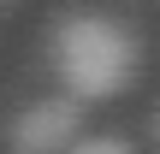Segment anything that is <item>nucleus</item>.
Here are the masks:
<instances>
[{
  "label": "nucleus",
  "mask_w": 160,
  "mask_h": 154,
  "mask_svg": "<svg viewBox=\"0 0 160 154\" xmlns=\"http://www.w3.org/2000/svg\"><path fill=\"white\" fill-rule=\"evenodd\" d=\"M53 77L77 101H107L137 77V36L101 12H71L53 24Z\"/></svg>",
  "instance_id": "nucleus-1"
},
{
  "label": "nucleus",
  "mask_w": 160,
  "mask_h": 154,
  "mask_svg": "<svg viewBox=\"0 0 160 154\" xmlns=\"http://www.w3.org/2000/svg\"><path fill=\"white\" fill-rule=\"evenodd\" d=\"M83 113H77V95H53V101H36L12 119V154H59L71 148Z\"/></svg>",
  "instance_id": "nucleus-2"
},
{
  "label": "nucleus",
  "mask_w": 160,
  "mask_h": 154,
  "mask_svg": "<svg viewBox=\"0 0 160 154\" xmlns=\"http://www.w3.org/2000/svg\"><path fill=\"white\" fill-rule=\"evenodd\" d=\"M71 154H137L131 142H119V137H89V142H77Z\"/></svg>",
  "instance_id": "nucleus-3"
},
{
  "label": "nucleus",
  "mask_w": 160,
  "mask_h": 154,
  "mask_svg": "<svg viewBox=\"0 0 160 154\" xmlns=\"http://www.w3.org/2000/svg\"><path fill=\"white\" fill-rule=\"evenodd\" d=\"M154 131H160V113H154Z\"/></svg>",
  "instance_id": "nucleus-4"
}]
</instances>
